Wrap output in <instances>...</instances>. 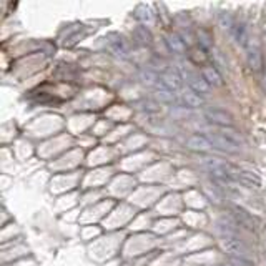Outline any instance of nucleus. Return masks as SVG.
<instances>
[{
    "label": "nucleus",
    "instance_id": "11",
    "mask_svg": "<svg viewBox=\"0 0 266 266\" xmlns=\"http://www.w3.org/2000/svg\"><path fill=\"white\" fill-rule=\"evenodd\" d=\"M246 57H248V65L251 70L258 72L261 68V52H260V47L258 45H253V47L248 48V53H246Z\"/></svg>",
    "mask_w": 266,
    "mask_h": 266
},
{
    "label": "nucleus",
    "instance_id": "20",
    "mask_svg": "<svg viewBox=\"0 0 266 266\" xmlns=\"http://www.w3.org/2000/svg\"><path fill=\"white\" fill-rule=\"evenodd\" d=\"M136 17L140 18L141 22H150V13H148V10H138V13H136Z\"/></svg>",
    "mask_w": 266,
    "mask_h": 266
},
{
    "label": "nucleus",
    "instance_id": "6",
    "mask_svg": "<svg viewBox=\"0 0 266 266\" xmlns=\"http://www.w3.org/2000/svg\"><path fill=\"white\" fill-rule=\"evenodd\" d=\"M108 42H110V47H112V50L118 55V57L127 58L128 55H130V45H128V42L122 35H117V34L110 35Z\"/></svg>",
    "mask_w": 266,
    "mask_h": 266
},
{
    "label": "nucleus",
    "instance_id": "15",
    "mask_svg": "<svg viewBox=\"0 0 266 266\" xmlns=\"http://www.w3.org/2000/svg\"><path fill=\"white\" fill-rule=\"evenodd\" d=\"M167 45H168V48L172 50V52H175V53H183V50H185V44H183L181 40L178 39V37H175V35L168 37Z\"/></svg>",
    "mask_w": 266,
    "mask_h": 266
},
{
    "label": "nucleus",
    "instance_id": "13",
    "mask_svg": "<svg viewBox=\"0 0 266 266\" xmlns=\"http://www.w3.org/2000/svg\"><path fill=\"white\" fill-rule=\"evenodd\" d=\"M231 35L238 45H243V47H245V45L248 44V32H246V27L243 24H236L233 27Z\"/></svg>",
    "mask_w": 266,
    "mask_h": 266
},
{
    "label": "nucleus",
    "instance_id": "3",
    "mask_svg": "<svg viewBox=\"0 0 266 266\" xmlns=\"http://www.w3.org/2000/svg\"><path fill=\"white\" fill-rule=\"evenodd\" d=\"M222 248L226 255L231 258H248L250 248L243 243L240 238H228V240H222Z\"/></svg>",
    "mask_w": 266,
    "mask_h": 266
},
{
    "label": "nucleus",
    "instance_id": "18",
    "mask_svg": "<svg viewBox=\"0 0 266 266\" xmlns=\"http://www.w3.org/2000/svg\"><path fill=\"white\" fill-rule=\"evenodd\" d=\"M141 80H143L146 85H153V84H157V82H160L157 73H153L151 70H143V72H141Z\"/></svg>",
    "mask_w": 266,
    "mask_h": 266
},
{
    "label": "nucleus",
    "instance_id": "8",
    "mask_svg": "<svg viewBox=\"0 0 266 266\" xmlns=\"http://www.w3.org/2000/svg\"><path fill=\"white\" fill-rule=\"evenodd\" d=\"M188 146L191 150H198V151H208L213 148L212 141H210L208 136L205 135H193L188 138Z\"/></svg>",
    "mask_w": 266,
    "mask_h": 266
},
{
    "label": "nucleus",
    "instance_id": "17",
    "mask_svg": "<svg viewBox=\"0 0 266 266\" xmlns=\"http://www.w3.org/2000/svg\"><path fill=\"white\" fill-rule=\"evenodd\" d=\"M157 98L160 102H175V93L168 91L167 89H160L157 91Z\"/></svg>",
    "mask_w": 266,
    "mask_h": 266
},
{
    "label": "nucleus",
    "instance_id": "16",
    "mask_svg": "<svg viewBox=\"0 0 266 266\" xmlns=\"http://www.w3.org/2000/svg\"><path fill=\"white\" fill-rule=\"evenodd\" d=\"M220 25H222V29L224 30H233V27H235V20H233V17L230 15L228 12H222L220 13Z\"/></svg>",
    "mask_w": 266,
    "mask_h": 266
},
{
    "label": "nucleus",
    "instance_id": "12",
    "mask_svg": "<svg viewBox=\"0 0 266 266\" xmlns=\"http://www.w3.org/2000/svg\"><path fill=\"white\" fill-rule=\"evenodd\" d=\"M203 79L206 80V84H208L210 87H220L223 84V80H222V75L215 70L213 67H206L203 68Z\"/></svg>",
    "mask_w": 266,
    "mask_h": 266
},
{
    "label": "nucleus",
    "instance_id": "7",
    "mask_svg": "<svg viewBox=\"0 0 266 266\" xmlns=\"http://www.w3.org/2000/svg\"><path fill=\"white\" fill-rule=\"evenodd\" d=\"M186 82H188V85H190L191 91H195V93H198V95H206L210 91V89H212V87L206 84V80L203 77H198V75H195V73H186Z\"/></svg>",
    "mask_w": 266,
    "mask_h": 266
},
{
    "label": "nucleus",
    "instance_id": "1",
    "mask_svg": "<svg viewBox=\"0 0 266 266\" xmlns=\"http://www.w3.org/2000/svg\"><path fill=\"white\" fill-rule=\"evenodd\" d=\"M208 138L212 141L213 148H217L220 151H226V153H236V151H240L241 141L236 135H233L230 132L210 133Z\"/></svg>",
    "mask_w": 266,
    "mask_h": 266
},
{
    "label": "nucleus",
    "instance_id": "5",
    "mask_svg": "<svg viewBox=\"0 0 266 266\" xmlns=\"http://www.w3.org/2000/svg\"><path fill=\"white\" fill-rule=\"evenodd\" d=\"M217 231L223 240L238 236V224L235 220H220L217 223Z\"/></svg>",
    "mask_w": 266,
    "mask_h": 266
},
{
    "label": "nucleus",
    "instance_id": "14",
    "mask_svg": "<svg viewBox=\"0 0 266 266\" xmlns=\"http://www.w3.org/2000/svg\"><path fill=\"white\" fill-rule=\"evenodd\" d=\"M133 37H135L136 42L145 44V45H148L151 42V34H150V30L146 29L145 25H138V27H136V29L133 30Z\"/></svg>",
    "mask_w": 266,
    "mask_h": 266
},
{
    "label": "nucleus",
    "instance_id": "19",
    "mask_svg": "<svg viewBox=\"0 0 266 266\" xmlns=\"http://www.w3.org/2000/svg\"><path fill=\"white\" fill-rule=\"evenodd\" d=\"M215 62H217L222 68H226V60H224L223 55L220 52H215Z\"/></svg>",
    "mask_w": 266,
    "mask_h": 266
},
{
    "label": "nucleus",
    "instance_id": "10",
    "mask_svg": "<svg viewBox=\"0 0 266 266\" xmlns=\"http://www.w3.org/2000/svg\"><path fill=\"white\" fill-rule=\"evenodd\" d=\"M231 217L236 222V224H245V226L251 228V222H253V220H251L250 215L243 208H240V206H236V205L231 206Z\"/></svg>",
    "mask_w": 266,
    "mask_h": 266
},
{
    "label": "nucleus",
    "instance_id": "9",
    "mask_svg": "<svg viewBox=\"0 0 266 266\" xmlns=\"http://www.w3.org/2000/svg\"><path fill=\"white\" fill-rule=\"evenodd\" d=\"M203 97L195 91H183L181 93V103L183 107H188V108H198L203 105Z\"/></svg>",
    "mask_w": 266,
    "mask_h": 266
},
{
    "label": "nucleus",
    "instance_id": "4",
    "mask_svg": "<svg viewBox=\"0 0 266 266\" xmlns=\"http://www.w3.org/2000/svg\"><path fill=\"white\" fill-rule=\"evenodd\" d=\"M203 117L210 123L218 125V127H231L233 125V118L230 113L223 112V110H218V108H206L203 112Z\"/></svg>",
    "mask_w": 266,
    "mask_h": 266
},
{
    "label": "nucleus",
    "instance_id": "2",
    "mask_svg": "<svg viewBox=\"0 0 266 266\" xmlns=\"http://www.w3.org/2000/svg\"><path fill=\"white\" fill-rule=\"evenodd\" d=\"M158 85L160 89H167L172 93H178V91L183 90V75L175 68H172V70H167L160 77Z\"/></svg>",
    "mask_w": 266,
    "mask_h": 266
}]
</instances>
